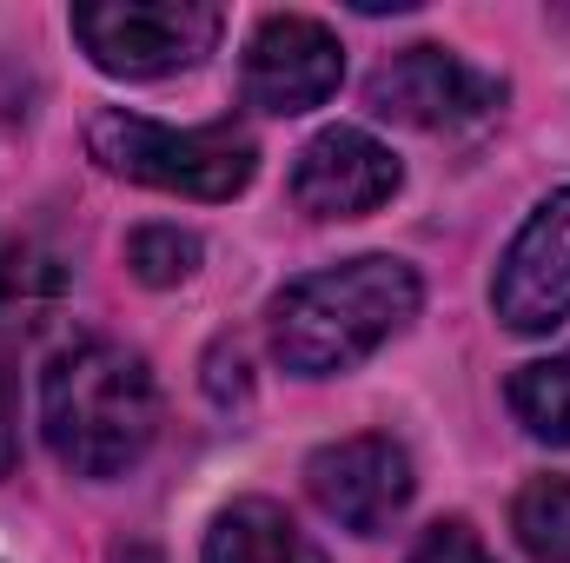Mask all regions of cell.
<instances>
[{"instance_id": "cell-1", "label": "cell", "mask_w": 570, "mask_h": 563, "mask_svg": "<svg viewBox=\"0 0 570 563\" xmlns=\"http://www.w3.org/2000/svg\"><path fill=\"white\" fill-rule=\"evenodd\" d=\"M425 285L392 253H358L345 266H318L273 298V358L292 378H338L365 365L392 332L419 318Z\"/></svg>"}, {"instance_id": "cell-2", "label": "cell", "mask_w": 570, "mask_h": 563, "mask_svg": "<svg viewBox=\"0 0 570 563\" xmlns=\"http://www.w3.org/2000/svg\"><path fill=\"white\" fill-rule=\"evenodd\" d=\"M40 424L73 477H127L159 437V385L140 352L73 338L40 372Z\"/></svg>"}, {"instance_id": "cell-3", "label": "cell", "mask_w": 570, "mask_h": 563, "mask_svg": "<svg viewBox=\"0 0 570 563\" xmlns=\"http://www.w3.org/2000/svg\"><path fill=\"white\" fill-rule=\"evenodd\" d=\"M87 152L107 172L153 186V192H179V199H233L259 172V146L226 120L219 127H159V120H140L127 107L94 113Z\"/></svg>"}, {"instance_id": "cell-4", "label": "cell", "mask_w": 570, "mask_h": 563, "mask_svg": "<svg viewBox=\"0 0 570 563\" xmlns=\"http://www.w3.org/2000/svg\"><path fill=\"white\" fill-rule=\"evenodd\" d=\"M226 13L206 0H100L73 7V40L114 80H159L219 47Z\"/></svg>"}, {"instance_id": "cell-5", "label": "cell", "mask_w": 570, "mask_h": 563, "mask_svg": "<svg viewBox=\"0 0 570 563\" xmlns=\"http://www.w3.org/2000/svg\"><path fill=\"white\" fill-rule=\"evenodd\" d=\"M365 107L379 120L419 127V134H451V127H478L484 113L504 107V80L458 60L451 47H405L392 53L372 80H365Z\"/></svg>"}, {"instance_id": "cell-6", "label": "cell", "mask_w": 570, "mask_h": 563, "mask_svg": "<svg viewBox=\"0 0 570 563\" xmlns=\"http://www.w3.org/2000/svg\"><path fill=\"white\" fill-rule=\"evenodd\" d=\"M305 491L332 524H345L358 537H379V531H392L405 517L419 477H412L405 444H392L385 431H365V437H338V444L312 451Z\"/></svg>"}, {"instance_id": "cell-7", "label": "cell", "mask_w": 570, "mask_h": 563, "mask_svg": "<svg viewBox=\"0 0 570 563\" xmlns=\"http://www.w3.org/2000/svg\"><path fill=\"white\" fill-rule=\"evenodd\" d=\"M491 305L504 318V332L518 338H544L570 318V186L551 192L511 239V253L498 259Z\"/></svg>"}, {"instance_id": "cell-8", "label": "cell", "mask_w": 570, "mask_h": 563, "mask_svg": "<svg viewBox=\"0 0 570 563\" xmlns=\"http://www.w3.org/2000/svg\"><path fill=\"white\" fill-rule=\"evenodd\" d=\"M338 73H345V53L332 40V27L305 20V13H273L259 20V33L246 40V67H239V93L246 107L259 113H312L338 93Z\"/></svg>"}, {"instance_id": "cell-9", "label": "cell", "mask_w": 570, "mask_h": 563, "mask_svg": "<svg viewBox=\"0 0 570 563\" xmlns=\"http://www.w3.org/2000/svg\"><path fill=\"white\" fill-rule=\"evenodd\" d=\"M399 159L365 127H325L318 140L298 146L292 166V206L312 219H365L399 192Z\"/></svg>"}, {"instance_id": "cell-10", "label": "cell", "mask_w": 570, "mask_h": 563, "mask_svg": "<svg viewBox=\"0 0 570 563\" xmlns=\"http://www.w3.org/2000/svg\"><path fill=\"white\" fill-rule=\"evenodd\" d=\"M199 563H325L318 544L285 517V504L273 497H239L213 517Z\"/></svg>"}, {"instance_id": "cell-11", "label": "cell", "mask_w": 570, "mask_h": 563, "mask_svg": "<svg viewBox=\"0 0 570 563\" xmlns=\"http://www.w3.org/2000/svg\"><path fill=\"white\" fill-rule=\"evenodd\" d=\"M67 292V266L33 239H0V332L40 325Z\"/></svg>"}, {"instance_id": "cell-12", "label": "cell", "mask_w": 570, "mask_h": 563, "mask_svg": "<svg viewBox=\"0 0 570 563\" xmlns=\"http://www.w3.org/2000/svg\"><path fill=\"white\" fill-rule=\"evenodd\" d=\"M511 412L531 437L544 444H570V352L558 358H538V365H518L511 378Z\"/></svg>"}, {"instance_id": "cell-13", "label": "cell", "mask_w": 570, "mask_h": 563, "mask_svg": "<svg viewBox=\"0 0 570 563\" xmlns=\"http://www.w3.org/2000/svg\"><path fill=\"white\" fill-rule=\"evenodd\" d=\"M511 531L538 563H570V477H531L511 504Z\"/></svg>"}, {"instance_id": "cell-14", "label": "cell", "mask_w": 570, "mask_h": 563, "mask_svg": "<svg viewBox=\"0 0 570 563\" xmlns=\"http://www.w3.org/2000/svg\"><path fill=\"white\" fill-rule=\"evenodd\" d=\"M127 266H134L140 285H179V279H193V266H199V239L179 233V226H140L127 239Z\"/></svg>"}, {"instance_id": "cell-15", "label": "cell", "mask_w": 570, "mask_h": 563, "mask_svg": "<svg viewBox=\"0 0 570 563\" xmlns=\"http://www.w3.org/2000/svg\"><path fill=\"white\" fill-rule=\"evenodd\" d=\"M405 563H498V557L484 551V537H478L464 517H451V524H431Z\"/></svg>"}, {"instance_id": "cell-16", "label": "cell", "mask_w": 570, "mask_h": 563, "mask_svg": "<svg viewBox=\"0 0 570 563\" xmlns=\"http://www.w3.org/2000/svg\"><path fill=\"white\" fill-rule=\"evenodd\" d=\"M20 464V392H13V365L0 358V477H13Z\"/></svg>"}, {"instance_id": "cell-17", "label": "cell", "mask_w": 570, "mask_h": 563, "mask_svg": "<svg viewBox=\"0 0 570 563\" xmlns=\"http://www.w3.org/2000/svg\"><path fill=\"white\" fill-rule=\"evenodd\" d=\"M114 563H159V551H153V544H120Z\"/></svg>"}]
</instances>
